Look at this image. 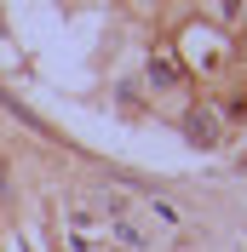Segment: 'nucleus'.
<instances>
[{"mask_svg":"<svg viewBox=\"0 0 247 252\" xmlns=\"http://www.w3.org/2000/svg\"><path fill=\"white\" fill-rule=\"evenodd\" d=\"M184 138L201 143V149H213V143L224 138V115H218V109H190L184 115Z\"/></svg>","mask_w":247,"mask_h":252,"instance_id":"f257e3e1","label":"nucleus"},{"mask_svg":"<svg viewBox=\"0 0 247 252\" xmlns=\"http://www.w3.org/2000/svg\"><path fill=\"white\" fill-rule=\"evenodd\" d=\"M150 80H155V86H178V80H184L178 58H172V52H155V58H150Z\"/></svg>","mask_w":247,"mask_h":252,"instance_id":"f03ea898","label":"nucleus"}]
</instances>
